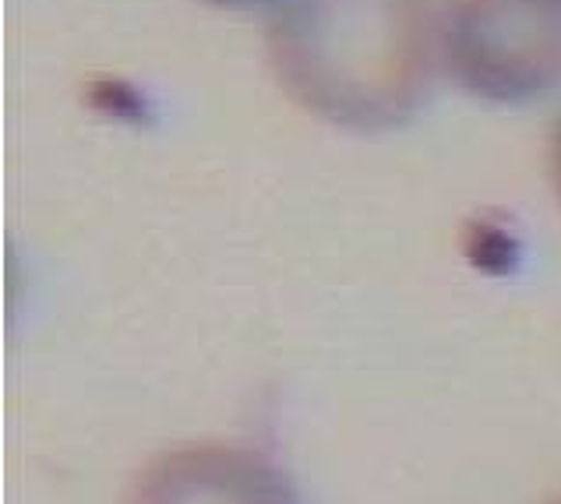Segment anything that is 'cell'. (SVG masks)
I'll return each instance as SVG.
<instances>
[{"label": "cell", "mask_w": 561, "mask_h": 504, "mask_svg": "<svg viewBox=\"0 0 561 504\" xmlns=\"http://www.w3.org/2000/svg\"><path fill=\"white\" fill-rule=\"evenodd\" d=\"M268 64L314 117L389 131L435 85L442 14L431 0H272Z\"/></svg>", "instance_id": "obj_1"}, {"label": "cell", "mask_w": 561, "mask_h": 504, "mask_svg": "<svg viewBox=\"0 0 561 504\" xmlns=\"http://www.w3.org/2000/svg\"><path fill=\"white\" fill-rule=\"evenodd\" d=\"M442 54L462 89L516 106L561 85V0H445Z\"/></svg>", "instance_id": "obj_2"}, {"label": "cell", "mask_w": 561, "mask_h": 504, "mask_svg": "<svg viewBox=\"0 0 561 504\" xmlns=\"http://www.w3.org/2000/svg\"><path fill=\"white\" fill-rule=\"evenodd\" d=\"M127 504H300L290 477L237 445L173 448L138 477Z\"/></svg>", "instance_id": "obj_3"}, {"label": "cell", "mask_w": 561, "mask_h": 504, "mask_svg": "<svg viewBox=\"0 0 561 504\" xmlns=\"http://www.w3.org/2000/svg\"><path fill=\"white\" fill-rule=\"evenodd\" d=\"M551 176H554V191L561 198V121H558L554 138H551Z\"/></svg>", "instance_id": "obj_4"}, {"label": "cell", "mask_w": 561, "mask_h": 504, "mask_svg": "<svg viewBox=\"0 0 561 504\" xmlns=\"http://www.w3.org/2000/svg\"><path fill=\"white\" fill-rule=\"evenodd\" d=\"M205 4H216V8H251V4H262V0H205Z\"/></svg>", "instance_id": "obj_5"}, {"label": "cell", "mask_w": 561, "mask_h": 504, "mask_svg": "<svg viewBox=\"0 0 561 504\" xmlns=\"http://www.w3.org/2000/svg\"><path fill=\"white\" fill-rule=\"evenodd\" d=\"M554 504H561V497H558V501H554Z\"/></svg>", "instance_id": "obj_6"}]
</instances>
